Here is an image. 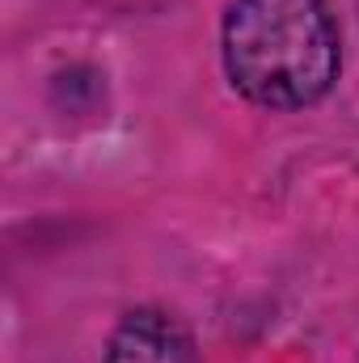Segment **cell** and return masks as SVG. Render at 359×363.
Wrapping results in <instances>:
<instances>
[{"mask_svg":"<svg viewBox=\"0 0 359 363\" xmlns=\"http://www.w3.org/2000/svg\"><path fill=\"white\" fill-rule=\"evenodd\" d=\"M338 26L326 0H233L224 68L237 93L267 110H304L338 81Z\"/></svg>","mask_w":359,"mask_h":363,"instance_id":"cell-1","label":"cell"},{"mask_svg":"<svg viewBox=\"0 0 359 363\" xmlns=\"http://www.w3.org/2000/svg\"><path fill=\"white\" fill-rule=\"evenodd\" d=\"M106 363H199V355H194L190 334L174 317L140 308L123 317V325L114 330Z\"/></svg>","mask_w":359,"mask_h":363,"instance_id":"cell-2","label":"cell"}]
</instances>
